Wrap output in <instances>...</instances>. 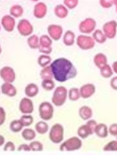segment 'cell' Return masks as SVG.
Returning a JSON list of instances; mask_svg holds the SVG:
<instances>
[{
	"label": "cell",
	"instance_id": "1",
	"mask_svg": "<svg viewBox=\"0 0 117 155\" xmlns=\"http://www.w3.org/2000/svg\"><path fill=\"white\" fill-rule=\"evenodd\" d=\"M52 76L58 82H66L77 75V70L69 60L66 58H58L51 64Z\"/></svg>",
	"mask_w": 117,
	"mask_h": 155
},
{
	"label": "cell",
	"instance_id": "2",
	"mask_svg": "<svg viewBox=\"0 0 117 155\" xmlns=\"http://www.w3.org/2000/svg\"><path fill=\"white\" fill-rule=\"evenodd\" d=\"M68 97V90L65 87H58L55 88V93L52 95V102L55 106H62L66 103Z\"/></svg>",
	"mask_w": 117,
	"mask_h": 155
},
{
	"label": "cell",
	"instance_id": "3",
	"mask_svg": "<svg viewBox=\"0 0 117 155\" xmlns=\"http://www.w3.org/2000/svg\"><path fill=\"white\" fill-rule=\"evenodd\" d=\"M82 140L78 138L77 136H73L68 140H66L60 146V150L61 151H73L80 150L82 147Z\"/></svg>",
	"mask_w": 117,
	"mask_h": 155
},
{
	"label": "cell",
	"instance_id": "4",
	"mask_svg": "<svg viewBox=\"0 0 117 155\" xmlns=\"http://www.w3.org/2000/svg\"><path fill=\"white\" fill-rule=\"evenodd\" d=\"M49 137L52 143H61L62 140L64 139V128H63V126L59 123L53 125L49 133Z\"/></svg>",
	"mask_w": 117,
	"mask_h": 155
},
{
	"label": "cell",
	"instance_id": "5",
	"mask_svg": "<svg viewBox=\"0 0 117 155\" xmlns=\"http://www.w3.org/2000/svg\"><path fill=\"white\" fill-rule=\"evenodd\" d=\"M40 117L43 120H50L53 116V107L48 102H43L39 107Z\"/></svg>",
	"mask_w": 117,
	"mask_h": 155
},
{
	"label": "cell",
	"instance_id": "6",
	"mask_svg": "<svg viewBox=\"0 0 117 155\" xmlns=\"http://www.w3.org/2000/svg\"><path fill=\"white\" fill-rule=\"evenodd\" d=\"M77 44L81 49L89 50L95 46V41L92 37H89V36L80 35L77 38Z\"/></svg>",
	"mask_w": 117,
	"mask_h": 155
},
{
	"label": "cell",
	"instance_id": "7",
	"mask_svg": "<svg viewBox=\"0 0 117 155\" xmlns=\"http://www.w3.org/2000/svg\"><path fill=\"white\" fill-rule=\"evenodd\" d=\"M96 21L93 18H87L84 21H83L79 25V29L82 33L84 34H90L96 28Z\"/></svg>",
	"mask_w": 117,
	"mask_h": 155
},
{
	"label": "cell",
	"instance_id": "8",
	"mask_svg": "<svg viewBox=\"0 0 117 155\" xmlns=\"http://www.w3.org/2000/svg\"><path fill=\"white\" fill-rule=\"evenodd\" d=\"M18 31L22 36H29L33 33V25H31V23L26 20V19H23L19 22L18 24Z\"/></svg>",
	"mask_w": 117,
	"mask_h": 155
},
{
	"label": "cell",
	"instance_id": "9",
	"mask_svg": "<svg viewBox=\"0 0 117 155\" xmlns=\"http://www.w3.org/2000/svg\"><path fill=\"white\" fill-rule=\"evenodd\" d=\"M116 29H117V24L116 21H110L106 23L103 25V34L105 35L106 39H113L116 36Z\"/></svg>",
	"mask_w": 117,
	"mask_h": 155
},
{
	"label": "cell",
	"instance_id": "10",
	"mask_svg": "<svg viewBox=\"0 0 117 155\" xmlns=\"http://www.w3.org/2000/svg\"><path fill=\"white\" fill-rule=\"evenodd\" d=\"M0 76L5 81V83L11 84L15 81V72L14 70L11 67H4L0 70Z\"/></svg>",
	"mask_w": 117,
	"mask_h": 155
},
{
	"label": "cell",
	"instance_id": "11",
	"mask_svg": "<svg viewBox=\"0 0 117 155\" xmlns=\"http://www.w3.org/2000/svg\"><path fill=\"white\" fill-rule=\"evenodd\" d=\"M20 111L23 113V114H31L33 111H34V104H33V102L29 98H24L22 99V101L20 103Z\"/></svg>",
	"mask_w": 117,
	"mask_h": 155
},
{
	"label": "cell",
	"instance_id": "12",
	"mask_svg": "<svg viewBox=\"0 0 117 155\" xmlns=\"http://www.w3.org/2000/svg\"><path fill=\"white\" fill-rule=\"evenodd\" d=\"M48 32H49L50 37L52 40L58 41L62 37L63 28L61 25H50L48 26Z\"/></svg>",
	"mask_w": 117,
	"mask_h": 155
},
{
	"label": "cell",
	"instance_id": "13",
	"mask_svg": "<svg viewBox=\"0 0 117 155\" xmlns=\"http://www.w3.org/2000/svg\"><path fill=\"white\" fill-rule=\"evenodd\" d=\"M79 91H80L81 97L84 99H88L95 93L96 87L93 84H85L81 87V89Z\"/></svg>",
	"mask_w": 117,
	"mask_h": 155
},
{
	"label": "cell",
	"instance_id": "14",
	"mask_svg": "<svg viewBox=\"0 0 117 155\" xmlns=\"http://www.w3.org/2000/svg\"><path fill=\"white\" fill-rule=\"evenodd\" d=\"M2 25L6 31L11 32L15 27V19L10 15H5L1 20Z\"/></svg>",
	"mask_w": 117,
	"mask_h": 155
},
{
	"label": "cell",
	"instance_id": "15",
	"mask_svg": "<svg viewBox=\"0 0 117 155\" xmlns=\"http://www.w3.org/2000/svg\"><path fill=\"white\" fill-rule=\"evenodd\" d=\"M47 13V6L45 5L42 2L37 3L35 5L34 8V15L36 18H39V19H41L43 18Z\"/></svg>",
	"mask_w": 117,
	"mask_h": 155
},
{
	"label": "cell",
	"instance_id": "16",
	"mask_svg": "<svg viewBox=\"0 0 117 155\" xmlns=\"http://www.w3.org/2000/svg\"><path fill=\"white\" fill-rule=\"evenodd\" d=\"M2 93L8 97H14L17 94V89L12 84H8V83H4L1 87Z\"/></svg>",
	"mask_w": 117,
	"mask_h": 155
},
{
	"label": "cell",
	"instance_id": "17",
	"mask_svg": "<svg viewBox=\"0 0 117 155\" xmlns=\"http://www.w3.org/2000/svg\"><path fill=\"white\" fill-rule=\"evenodd\" d=\"M79 115L83 120H89V118L92 117L93 116V111L89 106L84 105L79 109Z\"/></svg>",
	"mask_w": 117,
	"mask_h": 155
},
{
	"label": "cell",
	"instance_id": "18",
	"mask_svg": "<svg viewBox=\"0 0 117 155\" xmlns=\"http://www.w3.org/2000/svg\"><path fill=\"white\" fill-rule=\"evenodd\" d=\"M94 63L97 68L100 69L107 64V57L104 54H101V53L96 54L94 58Z\"/></svg>",
	"mask_w": 117,
	"mask_h": 155
},
{
	"label": "cell",
	"instance_id": "19",
	"mask_svg": "<svg viewBox=\"0 0 117 155\" xmlns=\"http://www.w3.org/2000/svg\"><path fill=\"white\" fill-rule=\"evenodd\" d=\"M24 92H25V95L27 96V97L33 98V97H35L36 95L39 93V87H38V86L36 85V84H33V83L29 84V85L26 86Z\"/></svg>",
	"mask_w": 117,
	"mask_h": 155
},
{
	"label": "cell",
	"instance_id": "20",
	"mask_svg": "<svg viewBox=\"0 0 117 155\" xmlns=\"http://www.w3.org/2000/svg\"><path fill=\"white\" fill-rule=\"evenodd\" d=\"M95 133L96 134V135L98 136V137H100V138H105V137H107L108 134H109V132H108L107 126H106L104 123H100V124H97Z\"/></svg>",
	"mask_w": 117,
	"mask_h": 155
},
{
	"label": "cell",
	"instance_id": "21",
	"mask_svg": "<svg viewBox=\"0 0 117 155\" xmlns=\"http://www.w3.org/2000/svg\"><path fill=\"white\" fill-rule=\"evenodd\" d=\"M52 46V39L47 35H42L40 39V47L41 49H48Z\"/></svg>",
	"mask_w": 117,
	"mask_h": 155
},
{
	"label": "cell",
	"instance_id": "22",
	"mask_svg": "<svg viewBox=\"0 0 117 155\" xmlns=\"http://www.w3.org/2000/svg\"><path fill=\"white\" fill-rule=\"evenodd\" d=\"M68 11L64 5H57L55 8V14L58 18H61V19L66 18L68 16Z\"/></svg>",
	"mask_w": 117,
	"mask_h": 155
},
{
	"label": "cell",
	"instance_id": "23",
	"mask_svg": "<svg viewBox=\"0 0 117 155\" xmlns=\"http://www.w3.org/2000/svg\"><path fill=\"white\" fill-rule=\"evenodd\" d=\"M64 43L67 45V46H71V45H73L74 42H75V34L70 31V30H68L65 35H64Z\"/></svg>",
	"mask_w": 117,
	"mask_h": 155
},
{
	"label": "cell",
	"instance_id": "24",
	"mask_svg": "<svg viewBox=\"0 0 117 155\" xmlns=\"http://www.w3.org/2000/svg\"><path fill=\"white\" fill-rule=\"evenodd\" d=\"M35 129H36V131H37V133H39L40 134H46L48 132L49 126L45 121H40V122H38L37 124H36Z\"/></svg>",
	"mask_w": 117,
	"mask_h": 155
},
{
	"label": "cell",
	"instance_id": "25",
	"mask_svg": "<svg viewBox=\"0 0 117 155\" xmlns=\"http://www.w3.org/2000/svg\"><path fill=\"white\" fill-rule=\"evenodd\" d=\"M27 42H28L29 47L32 49H39L40 47V39L38 36H36V35L30 36L27 40Z\"/></svg>",
	"mask_w": 117,
	"mask_h": 155
},
{
	"label": "cell",
	"instance_id": "26",
	"mask_svg": "<svg viewBox=\"0 0 117 155\" xmlns=\"http://www.w3.org/2000/svg\"><path fill=\"white\" fill-rule=\"evenodd\" d=\"M24 13V8L20 5H14L11 8V17H21Z\"/></svg>",
	"mask_w": 117,
	"mask_h": 155
},
{
	"label": "cell",
	"instance_id": "27",
	"mask_svg": "<svg viewBox=\"0 0 117 155\" xmlns=\"http://www.w3.org/2000/svg\"><path fill=\"white\" fill-rule=\"evenodd\" d=\"M22 136L27 141H32L36 137V133L32 129H24L22 133Z\"/></svg>",
	"mask_w": 117,
	"mask_h": 155
},
{
	"label": "cell",
	"instance_id": "28",
	"mask_svg": "<svg viewBox=\"0 0 117 155\" xmlns=\"http://www.w3.org/2000/svg\"><path fill=\"white\" fill-rule=\"evenodd\" d=\"M93 40L96 41L98 43H103V42L106 41V37H105V35L103 34V32L98 29V30H96L93 33Z\"/></svg>",
	"mask_w": 117,
	"mask_h": 155
},
{
	"label": "cell",
	"instance_id": "29",
	"mask_svg": "<svg viewBox=\"0 0 117 155\" xmlns=\"http://www.w3.org/2000/svg\"><path fill=\"white\" fill-rule=\"evenodd\" d=\"M52 61V58L48 56V54H41L40 56L39 59H38V62H39V65L41 66V67H47Z\"/></svg>",
	"mask_w": 117,
	"mask_h": 155
},
{
	"label": "cell",
	"instance_id": "30",
	"mask_svg": "<svg viewBox=\"0 0 117 155\" xmlns=\"http://www.w3.org/2000/svg\"><path fill=\"white\" fill-rule=\"evenodd\" d=\"M40 76H41V78L43 80H52V78L53 76H52V74L51 67L47 66V67L43 68V70L40 72Z\"/></svg>",
	"mask_w": 117,
	"mask_h": 155
},
{
	"label": "cell",
	"instance_id": "31",
	"mask_svg": "<svg viewBox=\"0 0 117 155\" xmlns=\"http://www.w3.org/2000/svg\"><path fill=\"white\" fill-rule=\"evenodd\" d=\"M10 127H11V130L13 133H18V132L22 131V129L24 128V125L22 124V122L20 120H12Z\"/></svg>",
	"mask_w": 117,
	"mask_h": 155
},
{
	"label": "cell",
	"instance_id": "32",
	"mask_svg": "<svg viewBox=\"0 0 117 155\" xmlns=\"http://www.w3.org/2000/svg\"><path fill=\"white\" fill-rule=\"evenodd\" d=\"M68 97L70 101H77V100L80 99V91L77 87H72L69 89V92H68Z\"/></svg>",
	"mask_w": 117,
	"mask_h": 155
},
{
	"label": "cell",
	"instance_id": "33",
	"mask_svg": "<svg viewBox=\"0 0 117 155\" xmlns=\"http://www.w3.org/2000/svg\"><path fill=\"white\" fill-rule=\"evenodd\" d=\"M100 74H101V75L103 76V77H105V78H109V77H111L112 75V69H111V67L108 65V64H106L105 66H103L102 68H100Z\"/></svg>",
	"mask_w": 117,
	"mask_h": 155
},
{
	"label": "cell",
	"instance_id": "34",
	"mask_svg": "<svg viewBox=\"0 0 117 155\" xmlns=\"http://www.w3.org/2000/svg\"><path fill=\"white\" fill-rule=\"evenodd\" d=\"M41 86L45 90L50 91L55 88V82L52 80H43L41 83Z\"/></svg>",
	"mask_w": 117,
	"mask_h": 155
},
{
	"label": "cell",
	"instance_id": "35",
	"mask_svg": "<svg viewBox=\"0 0 117 155\" xmlns=\"http://www.w3.org/2000/svg\"><path fill=\"white\" fill-rule=\"evenodd\" d=\"M20 121L22 122V124L24 126H30L33 121H34V118L29 116V115H24L21 118H20Z\"/></svg>",
	"mask_w": 117,
	"mask_h": 155
},
{
	"label": "cell",
	"instance_id": "36",
	"mask_svg": "<svg viewBox=\"0 0 117 155\" xmlns=\"http://www.w3.org/2000/svg\"><path fill=\"white\" fill-rule=\"evenodd\" d=\"M96 125H97V123H96V120H89L86 124H85V126H86V128H87V130H88V132H89V134H95V131H96Z\"/></svg>",
	"mask_w": 117,
	"mask_h": 155
},
{
	"label": "cell",
	"instance_id": "37",
	"mask_svg": "<svg viewBox=\"0 0 117 155\" xmlns=\"http://www.w3.org/2000/svg\"><path fill=\"white\" fill-rule=\"evenodd\" d=\"M29 148L33 151H41L43 150V145L39 141H33L30 143Z\"/></svg>",
	"mask_w": 117,
	"mask_h": 155
},
{
	"label": "cell",
	"instance_id": "38",
	"mask_svg": "<svg viewBox=\"0 0 117 155\" xmlns=\"http://www.w3.org/2000/svg\"><path fill=\"white\" fill-rule=\"evenodd\" d=\"M103 150L104 151H116L117 150V141L113 140L110 143H108L104 147Z\"/></svg>",
	"mask_w": 117,
	"mask_h": 155
},
{
	"label": "cell",
	"instance_id": "39",
	"mask_svg": "<svg viewBox=\"0 0 117 155\" xmlns=\"http://www.w3.org/2000/svg\"><path fill=\"white\" fill-rule=\"evenodd\" d=\"M78 135L80 136L81 138H86L87 136L89 135V132H88L85 125L81 126L80 128L78 129Z\"/></svg>",
	"mask_w": 117,
	"mask_h": 155
},
{
	"label": "cell",
	"instance_id": "40",
	"mask_svg": "<svg viewBox=\"0 0 117 155\" xmlns=\"http://www.w3.org/2000/svg\"><path fill=\"white\" fill-rule=\"evenodd\" d=\"M78 3V0H65L64 1V5H66L69 10H72V8L77 7Z\"/></svg>",
	"mask_w": 117,
	"mask_h": 155
},
{
	"label": "cell",
	"instance_id": "41",
	"mask_svg": "<svg viewBox=\"0 0 117 155\" xmlns=\"http://www.w3.org/2000/svg\"><path fill=\"white\" fill-rule=\"evenodd\" d=\"M4 150L5 151H14L15 150V145L11 141L6 143L5 147H4Z\"/></svg>",
	"mask_w": 117,
	"mask_h": 155
},
{
	"label": "cell",
	"instance_id": "42",
	"mask_svg": "<svg viewBox=\"0 0 117 155\" xmlns=\"http://www.w3.org/2000/svg\"><path fill=\"white\" fill-rule=\"evenodd\" d=\"M5 120H6V113H5V110L4 108L0 106V126H1L4 122H5Z\"/></svg>",
	"mask_w": 117,
	"mask_h": 155
},
{
	"label": "cell",
	"instance_id": "43",
	"mask_svg": "<svg viewBox=\"0 0 117 155\" xmlns=\"http://www.w3.org/2000/svg\"><path fill=\"white\" fill-rule=\"evenodd\" d=\"M100 5L103 7V8H111L113 4H115L116 2L115 1H105V0H100Z\"/></svg>",
	"mask_w": 117,
	"mask_h": 155
},
{
	"label": "cell",
	"instance_id": "44",
	"mask_svg": "<svg viewBox=\"0 0 117 155\" xmlns=\"http://www.w3.org/2000/svg\"><path fill=\"white\" fill-rule=\"evenodd\" d=\"M108 132H110V134L113 136H116L117 135V124L116 123H113L111 125L110 129L108 130Z\"/></svg>",
	"mask_w": 117,
	"mask_h": 155
},
{
	"label": "cell",
	"instance_id": "45",
	"mask_svg": "<svg viewBox=\"0 0 117 155\" xmlns=\"http://www.w3.org/2000/svg\"><path fill=\"white\" fill-rule=\"evenodd\" d=\"M18 150H19V151H22V150L29 151V150H30V148H29V146H28V145H24V144H23V145L20 146L19 148H18Z\"/></svg>",
	"mask_w": 117,
	"mask_h": 155
},
{
	"label": "cell",
	"instance_id": "46",
	"mask_svg": "<svg viewBox=\"0 0 117 155\" xmlns=\"http://www.w3.org/2000/svg\"><path fill=\"white\" fill-rule=\"evenodd\" d=\"M116 82H117V76L113 77V78L111 80V86H112V87L114 90H116V89H117V85H116Z\"/></svg>",
	"mask_w": 117,
	"mask_h": 155
},
{
	"label": "cell",
	"instance_id": "47",
	"mask_svg": "<svg viewBox=\"0 0 117 155\" xmlns=\"http://www.w3.org/2000/svg\"><path fill=\"white\" fill-rule=\"evenodd\" d=\"M4 142H5V138H4V136H2V135H0V147L4 144Z\"/></svg>",
	"mask_w": 117,
	"mask_h": 155
},
{
	"label": "cell",
	"instance_id": "48",
	"mask_svg": "<svg viewBox=\"0 0 117 155\" xmlns=\"http://www.w3.org/2000/svg\"><path fill=\"white\" fill-rule=\"evenodd\" d=\"M116 65H117V62H116V61H114V63L112 64V68H113V70H114V72H116V71H117V70H116Z\"/></svg>",
	"mask_w": 117,
	"mask_h": 155
},
{
	"label": "cell",
	"instance_id": "49",
	"mask_svg": "<svg viewBox=\"0 0 117 155\" xmlns=\"http://www.w3.org/2000/svg\"><path fill=\"white\" fill-rule=\"evenodd\" d=\"M1 52H2V50H1V46H0V54H1Z\"/></svg>",
	"mask_w": 117,
	"mask_h": 155
},
{
	"label": "cell",
	"instance_id": "50",
	"mask_svg": "<svg viewBox=\"0 0 117 155\" xmlns=\"http://www.w3.org/2000/svg\"><path fill=\"white\" fill-rule=\"evenodd\" d=\"M0 29H1V26H0Z\"/></svg>",
	"mask_w": 117,
	"mask_h": 155
}]
</instances>
